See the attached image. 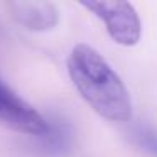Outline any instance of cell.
Segmentation results:
<instances>
[{"label":"cell","mask_w":157,"mask_h":157,"mask_svg":"<svg viewBox=\"0 0 157 157\" xmlns=\"http://www.w3.org/2000/svg\"><path fill=\"white\" fill-rule=\"evenodd\" d=\"M0 125L41 139L49 132V120L0 81Z\"/></svg>","instance_id":"obj_3"},{"label":"cell","mask_w":157,"mask_h":157,"mask_svg":"<svg viewBox=\"0 0 157 157\" xmlns=\"http://www.w3.org/2000/svg\"><path fill=\"white\" fill-rule=\"evenodd\" d=\"M10 12L19 24L31 31H49L59 22L58 9L49 2H14Z\"/></svg>","instance_id":"obj_4"},{"label":"cell","mask_w":157,"mask_h":157,"mask_svg":"<svg viewBox=\"0 0 157 157\" xmlns=\"http://www.w3.org/2000/svg\"><path fill=\"white\" fill-rule=\"evenodd\" d=\"M79 4L105 24L108 36L120 46H135L142 36V22L132 4L122 0H81Z\"/></svg>","instance_id":"obj_2"},{"label":"cell","mask_w":157,"mask_h":157,"mask_svg":"<svg viewBox=\"0 0 157 157\" xmlns=\"http://www.w3.org/2000/svg\"><path fill=\"white\" fill-rule=\"evenodd\" d=\"M68 73L79 95L100 117L110 122L132 118V100L127 86L91 46L78 44L73 48L68 58Z\"/></svg>","instance_id":"obj_1"},{"label":"cell","mask_w":157,"mask_h":157,"mask_svg":"<svg viewBox=\"0 0 157 157\" xmlns=\"http://www.w3.org/2000/svg\"><path fill=\"white\" fill-rule=\"evenodd\" d=\"M132 139L145 152L157 157V132L149 127H135L132 130Z\"/></svg>","instance_id":"obj_6"},{"label":"cell","mask_w":157,"mask_h":157,"mask_svg":"<svg viewBox=\"0 0 157 157\" xmlns=\"http://www.w3.org/2000/svg\"><path fill=\"white\" fill-rule=\"evenodd\" d=\"M54 122L56 123L49 122V132L37 140L44 152L51 154V155H59V154H64L66 150H69L73 133L69 125L64 123V120H54Z\"/></svg>","instance_id":"obj_5"}]
</instances>
